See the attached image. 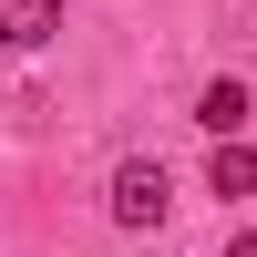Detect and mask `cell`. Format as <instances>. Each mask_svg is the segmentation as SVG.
I'll return each instance as SVG.
<instances>
[{
	"instance_id": "cell-4",
	"label": "cell",
	"mask_w": 257,
	"mask_h": 257,
	"mask_svg": "<svg viewBox=\"0 0 257 257\" xmlns=\"http://www.w3.org/2000/svg\"><path fill=\"white\" fill-rule=\"evenodd\" d=\"M206 196H257V155L247 144H216L206 155Z\"/></svg>"
},
{
	"instance_id": "cell-5",
	"label": "cell",
	"mask_w": 257,
	"mask_h": 257,
	"mask_svg": "<svg viewBox=\"0 0 257 257\" xmlns=\"http://www.w3.org/2000/svg\"><path fill=\"white\" fill-rule=\"evenodd\" d=\"M226 257H257V237H226Z\"/></svg>"
},
{
	"instance_id": "cell-3",
	"label": "cell",
	"mask_w": 257,
	"mask_h": 257,
	"mask_svg": "<svg viewBox=\"0 0 257 257\" xmlns=\"http://www.w3.org/2000/svg\"><path fill=\"white\" fill-rule=\"evenodd\" d=\"M52 31H62V0H0V41L11 52H41Z\"/></svg>"
},
{
	"instance_id": "cell-2",
	"label": "cell",
	"mask_w": 257,
	"mask_h": 257,
	"mask_svg": "<svg viewBox=\"0 0 257 257\" xmlns=\"http://www.w3.org/2000/svg\"><path fill=\"white\" fill-rule=\"evenodd\" d=\"M247 113H257V103H247V82H237V72H216V82L196 93V123H206L216 144H237V134H247Z\"/></svg>"
},
{
	"instance_id": "cell-1",
	"label": "cell",
	"mask_w": 257,
	"mask_h": 257,
	"mask_svg": "<svg viewBox=\"0 0 257 257\" xmlns=\"http://www.w3.org/2000/svg\"><path fill=\"white\" fill-rule=\"evenodd\" d=\"M165 206H175V185H165V165H155V155L113 165V226H165Z\"/></svg>"
}]
</instances>
